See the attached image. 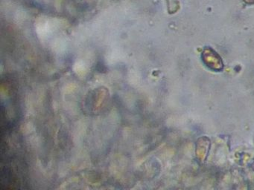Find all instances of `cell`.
Here are the masks:
<instances>
[{"instance_id":"1","label":"cell","mask_w":254,"mask_h":190,"mask_svg":"<svg viewBox=\"0 0 254 190\" xmlns=\"http://www.w3.org/2000/svg\"><path fill=\"white\" fill-rule=\"evenodd\" d=\"M244 2L246 3V4H254V0H243Z\"/></svg>"}]
</instances>
